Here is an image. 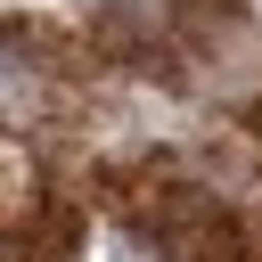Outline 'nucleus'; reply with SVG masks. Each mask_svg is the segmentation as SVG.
Wrapping results in <instances>:
<instances>
[{"instance_id": "obj_1", "label": "nucleus", "mask_w": 262, "mask_h": 262, "mask_svg": "<svg viewBox=\"0 0 262 262\" xmlns=\"http://www.w3.org/2000/svg\"><path fill=\"white\" fill-rule=\"evenodd\" d=\"M74 237H82V213H74V205H49V213L33 221V237H25V254H33V262H57Z\"/></svg>"}]
</instances>
